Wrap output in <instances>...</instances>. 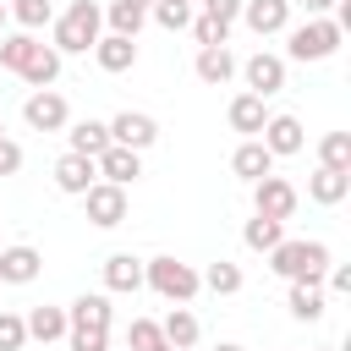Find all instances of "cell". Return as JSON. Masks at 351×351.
<instances>
[{
	"label": "cell",
	"instance_id": "9",
	"mask_svg": "<svg viewBox=\"0 0 351 351\" xmlns=\"http://www.w3.org/2000/svg\"><path fill=\"white\" fill-rule=\"evenodd\" d=\"M104 126H110V143L137 148V154L159 143V121H154V115H143V110H121V115H115V121H104Z\"/></svg>",
	"mask_w": 351,
	"mask_h": 351
},
{
	"label": "cell",
	"instance_id": "46",
	"mask_svg": "<svg viewBox=\"0 0 351 351\" xmlns=\"http://www.w3.org/2000/svg\"><path fill=\"white\" fill-rule=\"evenodd\" d=\"M0 132H5V121H0Z\"/></svg>",
	"mask_w": 351,
	"mask_h": 351
},
{
	"label": "cell",
	"instance_id": "39",
	"mask_svg": "<svg viewBox=\"0 0 351 351\" xmlns=\"http://www.w3.org/2000/svg\"><path fill=\"white\" fill-rule=\"evenodd\" d=\"M203 16H214V22H236V16H241V0H203Z\"/></svg>",
	"mask_w": 351,
	"mask_h": 351
},
{
	"label": "cell",
	"instance_id": "40",
	"mask_svg": "<svg viewBox=\"0 0 351 351\" xmlns=\"http://www.w3.org/2000/svg\"><path fill=\"white\" fill-rule=\"evenodd\" d=\"M324 280H329V291H335V296H351V269H346V263H329V269H324Z\"/></svg>",
	"mask_w": 351,
	"mask_h": 351
},
{
	"label": "cell",
	"instance_id": "19",
	"mask_svg": "<svg viewBox=\"0 0 351 351\" xmlns=\"http://www.w3.org/2000/svg\"><path fill=\"white\" fill-rule=\"evenodd\" d=\"M104 291H115V296H137V291H143V258H132V252H110V258H104Z\"/></svg>",
	"mask_w": 351,
	"mask_h": 351
},
{
	"label": "cell",
	"instance_id": "15",
	"mask_svg": "<svg viewBox=\"0 0 351 351\" xmlns=\"http://www.w3.org/2000/svg\"><path fill=\"white\" fill-rule=\"evenodd\" d=\"M93 60H99V71L121 77V71H132V66H137V38H126V33H99Z\"/></svg>",
	"mask_w": 351,
	"mask_h": 351
},
{
	"label": "cell",
	"instance_id": "30",
	"mask_svg": "<svg viewBox=\"0 0 351 351\" xmlns=\"http://www.w3.org/2000/svg\"><path fill=\"white\" fill-rule=\"evenodd\" d=\"M203 285H208L214 296H236V291H241V263H230V258L208 263V269H203Z\"/></svg>",
	"mask_w": 351,
	"mask_h": 351
},
{
	"label": "cell",
	"instance_id": "4",
	"mask_svg": "<svg viewBox=\"0 0 351 351\" xmlns=\"http://www.w3.org/2000/svg\"><path fill=\"white\" fill-rule=\"evenodd\" d=\"M335 258H329V247L324 241H280L274 252H269V269L291 285V280H324V269H329Z\"/></svg>",
	"mask_w": 351,
	"mask_h": 351
},
{
	"label": "cell",
	"instance_id": "5",
	"mask_svg": "<svg viewBox=\"0 0 351 351\" xmlns=\"http://www.w3.org/2000/svg\"><path fill=\"white\" fill-rule=\"evenodd\" d=\"M296 203H302V197H296V186H291L285 176H274V170H269V176H258V181H252V214L291 219V214H296Z\"/></svg>",
	"mask_w": 351,
	"mask_h": 351
},
{
	"label": "cell",
	"instance_id": "29",
	"mask_svg": "<svg viewBox=\"0 0 351 351\" xmlns=\"http://www.w3.org/2000/svg\"><path fill=\"white\" fill-rule=\"evenodd\" d=\"M126 351H176V346L165 340V329H159L154 318H132V329H126Z\"/></svg>",
	"mask_w": 351,
	"mask_h": 351
},
{
	"label": "cell",
	"instance_id": "24",
	"mask_svg": "<svg viewBox=\"0 0 351 351\" xmlns=\"http://www.w3.org/2000/svg\"><path fill=\"white\" fill-rule=\"evenodd\" d=\"M16 77H22V82H33V88H55V77H60V49H55V44H38Z\"/></svg>",
	"mask_w": 351,
	"mask_h": 351
},
{
	"label": "cell",
	"instance_id": "12",
	"mask_svg": "<svg viewBox=\"0 0 351 351\" xmlns=\"http://www.w3.org/2000/svg\"><path fill=\"white\" fill-rule=\"evenodd\" d=\"M93 181H99V165H93L88 154H71V148H66V154L55 159V186H60L66 197H82Z\"/></svg>",
	"mask_w": 351,
	"mask_h": 351
},
{
	"label": "cell",
	"instance_id": "32",
	"mask_svg": "<svg viewBox=\"0 0 351 351\" xmlns=\"http://www.w3.org/2000/svg\"><path fill=\"white\" fill-rule=\"evenodd\" d=\"M33 49H38L33 33H5V38H0V66H5V71H22Z\"/></svg>",
	"mask_w": 351,
	"mask_h": 351
},
{
	"label": "cell",
	"instance_id": "34",
	"mask_svg": "<svg viewBox=\"0 0 351 351\" xmlns=\"http://www.w3.org/2000/svg\"><path fill=\"white\" fill-rule=\"evenodd\" d=\"M148 16H154L165 33H181V27L192 22V0H154V5H148Z\"/></svg>",
	"mask_w": 351,
	"mask_h": 351
},
{
	"label": "cell",
	"instance_id": "22",
	"mask_svg": "<svg viewBox=\"0 0 351 351\" xmlns=\"http://www.w3.org/2000/svg\"><path fill=\"white\" fill-rule=\"evenodd\" d=\"M230 170H236V176H241V181L252 186L258 176H269V170H274V154H269V148H263L258 137H247V143H241V148L230 154Z\"/></svg>",
	"mask_w": 351,
	"mask_h": 351
},
{
	"label": "cell",
	"instance_id": "44",
	"mask_svg": "<svg viewBox=\"0 0 351 351\" xmlns=\"http://www.w3.org/2000/svg\"><path fill=\"white\" fill-rule=\"evenodd\" d=\"M132 5H143V11H148V5H154V0H132Z\"/></svg>",
	"mask_w": 351,
	"mask_h": 351
},
{
	"label": "cell",
	"instance_id": "10",
	"mask_svg": "<svg viewBox=\"0 0 351 351\" xmlns=\"http://www.w3.org/2000/svg\"><path fill=\"white\" fill-rule=\"evenodd\" d=\"M44 269V252L16 241V247H0V285H33Z\"/></svg>",
	"mask_w": 351,
	"mask_h": 351
},
{
	"label": "cell",
	"instance_id": "33",
	"mask_svg": "<svg viewBox=\"0 0 351 351\" xmlns=\"http://www.w3.org/2000/svg\"><path fill=\"white\" fill-rule=\"evenodd\" d=\"M318 165H329V170H351V132H324V143H318Z\"/></svg>",
	"mask_w": 351,
	"mask_h": 351
},
{
	"label": "cell",
	"instance_id": "45",
	"mask_svg": "<svg viewBox=\"0 0 351 351\" xmlns=\"http://www.w3.org/2000/svg\"><path fill=\"white\" fill-rule=\"evenodd\" d=\"M318 351H335V346H318Z\"/></svg>",
	"mask_w": 351,
	"mask_h": 351
},
{
	"label": "cell",
	"instance_id": "27",
	"mask_svg": "<svg viewBox=\"0 0 351 351\" xmlns=\"http://www.w3.org/2000/svg\"><path fill=\"white\" fill-rule=\"evenodd\" d=\"M22 324H27V340H44V346L66 340V307H33Z\"/></svg>",
	"mask_w": 351,
	"mask_h": 351
},
{
	"label": "cell",
	"instance_id": "35",
	"mask_svg": "<svg viewBox=\"0 0 351 351\" xmlns=\"http://www.w3.org/2000/svg\"><path fill=\"white\" fill-rule=\"evenodd\" d=\"M186 27H192L197 49H208V44H230V22H214V16H192Z\"/></svg>",
	"mask_w": 351,
	"mask_h": 351
},
{
	"label": "cell",
	"instance_id": "26",
	"mask_svg": "<svg viewBox=\"0 0 351 351\" xmlns=\"http://www.w3.org/2000/svg\"><path fill=\"white\" fill-rule=\"evenodd\" d=\"M66 143H71V154H88V159H99V154L110 148V126H104V121H77V126L66 132Z\"/></svg>",
	"mask_w": 351,
	"mask_h": 351
},
{
	"label": "cell",
	"instance_id": "28",
	"mask_svg": "<svg viewBox=\"0 0 351 351\" xmlns=\"http://www.w3.org/2000/svg\"><path fill=\"white\" fill-rule=\"evenodd\" d=\"M104 22H110V33L137 38V33H143V22H148V11H143V5H132V0H110V5H104Z\"/></svg>",
	"mask_w": 351,
	"mask_h": 351
},
{
	"label": "cell",
	"instance_id": "31",
	"mask_svg": "<svg viewBox=\"0 0 351 351\" xmlns=\"http://www.w3.org/2000/svg\"><path fill=\"white\" fill-rule=\"evenodd\" d=\"M5 11L16 16V27H22V33H38L44 22H55V5H49V0H11Z\"/></svg>",
	"mask_w": 351,
	"mask_h": 351
},
{
	"label": "cell",
	"instance_id": "43",
	"mask_svg": "<svg viewBox=\"0 0 351 351\" xmlns=\"http://www.w3.org/2000/svg\"><path fill=\"white\" fill-rule=\"evenodd\" d=\"M5 22H11V11H5V0H0V33H5Z\"/></svg>",
	"mask_w": 351,
	"mask_h": 351
},
{
	"label": "cell",
	"instance_id": "2",
	"mask_svg": "<svg viewBox=\"0 0 351 351\" xmlns=\"http://www.w3.org/2000/svg\"><path fill=\"white\" fill-rule=\"evenodd\" d=\"M340 38H346V27L335 16H307V22L285 27V60H329L340 49Z\"/></svg>",
	"mask_w": 351,
	"mask_h": 351
},
{
	"label": "cell",
	"instance_id": "38",
	"mask_svg": "<svg viewBox=\"0 0 351 351\" xmlns=\"http://www.w3.org/2000/svg\"><path fill=\"white\" fill-rule=\"evenodd\" d=\"M16 170H22V143H11L0 132V176H16Z\"/></svg>",
	"mask_w": 351,
	"mask_h": 351
},
{
	"label": "cell",
	"instance_id": "16",
	"mask_svg": "<svg viewBox=\"0 0 351 351\" xmlns=\"http://www.w3.org/2000/svg\"><path fill=\"white\" fill-rule=\"evenodd\" d=\"M93 165H99V181H115V186H132L143 176V154L137 148H121V143H110Z\"/></svg>",
	"mask_w": 351,
	"mask_h": 351
},
{
	"label": "cell",
	"instance_id": "7",
	"mask_svg": "<svg viewBox=\"0 0 351 351\" xmlns=\"http://www.w3.org/2000/svg\"><path fill=\"white\" fill-rule=\"evenodd\" d=\"M22 121H27L33 132H60V126H71V104H66L55 88H33L27 104H22Z\"/></svg>",
	"mask_w": 351,
	"mask_h": 351
},
{
	"label": "cell",
	"instance_id": "13",
	"mask_svg": "<svg viewBox=\"0 0 351 351\" xmlns=\"http://www.w3.org/2000/svg\"><path fill=\"white\" fill-rule=\"evenodd\" d=\"M285 307H291V318H296V324H318V318H324V307H329L324 280H291Z\"/></svg>",
	"mask_w": 351,
	"mask_h": 351
},
{
	"label": "cell",
	"instance_id": "6",
	"mask_svg": "<svg viewBox=\"0 0 351 351\" xmlns=\"http://www.w3.org/2000/svg\"><path fill=\"white\" fill-rule=\"evenodd\" d=\"M236 71L247 77V93H258V99H274V93L285 88V55H269V49H258V55H247Z\"/></svg>",
	"mask_w": 351,
	"mask_h": 351
},
{
	"label": "cell",
	"instance_id": "41",
	"mask_svg": "<svg viewBox=\"0 0 351 351\" xmlns=\"http://www.w3.org/2000/svg\"><path fill=\"white\" fill-rule=\"evenodd\" d=\"M302 5H307V16H329L340 0H302Z\"/></svg>",
	"mask_w": 351,
	"mask_h": 351
},
{
	"label": "cell",
	"instance_id": "17",
	"mask_svg": "<svg viewBox=\"0 0 351 351\" xmlns=\"http://www.w3.org/2000/svg\"><path fill=\"white\" fill-rule=\"evenodd\" d=\"M110 291H82L71 307H66V329H110Z\"/></svg>",
	"mask_w": 351,
	"mask_h": 351
},
{
	"label": "cell",
	"instance_id": "8",
	"mask_svg": "<svg viewBox=\"0 0 351 351\" xmlns=\"http://www.w3.org/2000/svg\"><path fill=\"white\" fill-rule=\"evenodd\" d=\"M82 208H88V219H93L99 230H115V225L126 219V186H115V181H93V186L82 192Z\"/></svg>",
	"mask_w": 351,
	"mask_h": 351
},
{
	"label": "cell",
	"instance_id": "14",
	"mask_svg": "<svg viewBox=\"0 0 351 351\" xmlns=\"http://www.w3.org/2000/svg\"><path fill=\"white\" fill-rule=\"evenodd\" d=\"M241 22L269 38V33H285L291 27V0H241Z\"/></svg>",
	"mask_w": 351,
	"mask_h": 351
},
{
	"label": "cell",
	"instance_id": "11",
	"mask_svg": "<svg viewBox=\"0 0 351 351\" xmlns=\"http://www.w3.org/2000/svg\"><path fill=\"white\" fill-rule=\"evenodd\" d=\"M258 143H263L274 159H285V154H302L307 132H302V121H296V115H269V121H263V132H258Z\"/></svg>",
	"mask_w": 351,
	"mask_h": 351
},
{
	"label": "cell",
	"instance_id": "25",
	"mask_svg": "<svg viewBox=\"0 0 351 351\" xmlns=\"http://www.w3.org/2000/svg\"><path fill=\"white\" fill-rule=\"evenodd\" d=\"M241 241H247L252 252H274V247L285 241V219H269V214H252V219L241 225Z\"/></svg>",
	"mask_w": 351,
	"mask_h": 351
},
{
	"label": "cell",
	"instance_id": "3",
	"mask_svg": "<svg viewBox=\"0 0 351 351\" xmlns=\"http://www.w3.org/2000/svg\"><path fill=\"white\" fill-rule=\"evenodd\" d=\"M143 285H148L154 296H165V302H192V296L203 291V274H197L192 263H181V258L159 252V258H148V263H143Z\"/></svg>",
	"mask_w": 351,
	"mask_h": 351
},
{
	"label": "cell",
	"instance_id": "42",
	"mask_svg": "<svg viewBox=\"0 0 351 351\" xmlns=\"http://www.w3.org/2000/svg\"><path fill=\"white\" fill-rule=\"evenodd\" d=\"M214 351H247V346H236V340H219V346H214Z\"/></svg>",
	"mask_w": 351,
	"mask_h": 351
},
{
	"label": "cell",
	"instance_id": "36",
	"mask_svg": "<svg viewBox=\"0 0 351 351\" xmlns=\"http://www.w3.org/2000/svg\"><path fill=\"white\" fill-rule=\"evenodd\" d=\"M22 346H27L22 313H5V307H0V351H22Z\"/></svg>",
	"mask_w": 351,
	"mask_h": 351
},
{
	"label": "cell",
	"instance_id": "18",
	"mask_svg": "<svg viewBox=\"0 0 351 351\" xmlns=\"http://www.w3.org/2000/svg\"><path fill=\"white\" fill-rule=\"evenodd\" d=\"M307 197H313L318 208L346 203V197H351V170H329V165H318V170L307 176Z\"/></svg>",
	"mask_w": 351,
	"mask_h": 351
},
{
	"label": "cell",
	"instance_id": "20",
	"mask_svg": "<svg viewBox=\"0 0 351 351\" xmlns=\"http://www.w3.org/2000/svg\"><path fill=\"white\" fill-rule=\"evenodd\" d=\"M225 115H230V132H241V137H258V132H263V121H269V104H263L258 93H236Z\"/></svg>",
	"mask_w": 351,
	"mask_h": 351
},
{
	"label": "cell",
	"instance_id": "1",
	"mask_svg": "<svg viewBox=\"0 0 351 351\" xmlns=\"http://www.w3.org/2000/svg\"><path fill=\"white\" fill-rule=\"evenodd\" d=\"M104 33V5L99 0H71L60 16H55V49L60 55H88Z\"/></svg>",
	"mask_w": 351,
	"mask_h": 351
},
{
	"label": "cell",
	"instance_id": "37",
	"mask_svg": "<svg viewBox=\"0 0 351 351\" xmlns=\"http://www.w3.org/2000/svg\"><path fill=\"white\" fill-rule=\"evenodd\" d=\"M71 351H110V329H66Z\"/></svg>",
	"mask_w": 351,
	"mask_h": 351
},
{
	"label": "cell",
	"instance_id": "21",
	"mask_svg": "<svg viewBox=\"0 0 351 351\" xmlns=\"http://www.w3.org/2000/svg\"><path fill=\"white\" fill-rule=\"evenodd\" d=\"M236 77V55L225 49V44H208V49H197V82H208V88H225Z\"/></svg>",
	"mask_w": 351,
	"mask_h": 351
},
{
	"label": "cell",
	"instance_id": "23",
	"mask_svg": "<svg viewBox=\"0 0 351 351\" xmlns=\"http://www.w3.org/2000/svg\"><path fill=\"white\" fill-rule=\"evenodd\" d=\"M159 329H165V340H170L176 351H192V346H197V335H203V324H197V313H192L186 302H176V307H170V318H165Z\"/></svg>",
	"mask_w": 351,
	"mask_h": 351
}]
</instances>
